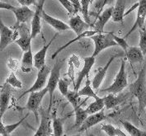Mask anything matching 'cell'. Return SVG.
<instances>
[{
  "instance_id": "6da1fadb",
  "label": "cell",
  "mask_w": 146,
  "mask_h": 136,
  "mask_svg": "<svg viewBox=\"0 0 146 136\" xmlns=\"http://www.w3.org/2000/svg\"><path fill=\"white\" fill-rule=\"evenodd\" d=\"M131 94L138 99L139 110L143 111L146 107V79L145 66L142 68L139 74L138 78L130 86Z\"/></svg>"
},
{
  "instance_id": "7a4b0ae2",
  "label": "cell",
  "mask_w": 146,
  "mask_h": 136,
  "mask_svg": "<svg viewBox=\"0 0 146 136\" xmlns=\"http://www.w3.org/2000/svg\"><path fill=\"white\" fill-rule=\"evenodd\" d=\"M94 42V51L92 52V56L96 57L105 49L109 47L116 46L117 44L112 37L111 32H101L96 33L90 36Z\"/></svg>"
},
{
  "instance_id": "3957f363",
  "label": "cell",
  "mask_w": 146,
  "mask_h": 136,
  "mask_svg": "<svg viewBox=\"0 0 146 136\" xmlns=\"http://www.w3.org/2000/svg\"><path fill=\"white\" fill-rule=\"evenodd\" d=\"M128 86V77L125 71V62L124 60H121V64L119 72L115 76L113 83L108 88L102 89V92H106L109 93H120Z\"/></svg>"
},
{
  "instance_id": "277c9868",
  "label": "cell",
  "mask_w": 146,
  "mask_h": 136,
  "mask_svg": "<svg viewBox=\"0 0 146 136\" xmlns=\"http://www.w3.org/2000/svg\"><path fill=\"white\" fill-rule=\"evenodd\" d=\"M62 64H63V61L56 62V64H54V66L50 73V75H49L48 80H47V83H46V88L48 91L49 95H50V105H49L48 110H47V111L49 113H50V111L52 108L54 92L56 89V88L58 86V82L60 78V69L62 68Z\"/></svg>"
},
{
  "instance_id": "5b68a950",
  "label": "cell",
  "mask_w": 146,
  "mask_h": 136,
  "mask_svg": "<svg viewBox=\"0 0 146 136\" xmlns=\"http://www.w3.org/2000/svg\"><path fill=\"white\" fill-rule=\"evenodd\" d=\"M48 92V91L45 87L43 89L40 91H36V92H31L29 94V98L28 101L27 102V105L25 106V109L32 111L36 119V121H39L38 114H39V109L40 107L42 100L44 98V97L46 95V93Z\"/></svg>"
},
{
  "instance_id": "8992f818",
  "label": "cell",
  "mask_w": 146,
  "mask_h": 136,
  "mask_svg": "<svg viewBox=\"0 0 146 136\" xmlns=\"http://www.w3.org/2000/svg\"><path fill=\"white\" fill-rule=\"evenodd\" d=\"M38 70L39 72L38 74H37V77H36V79L34 84L31 86L28 90L24 92L22 95H20L19 96V99L23 98V96L27 95V93H30L31 92L41 90L46 86L47 80H48V78H49V75H50V73L51 71V68H50V67L49 65L45 64L42 68H40Z\"/></svg>"
},
{
  "instance_id": "52a82bcc",
  "label": "cell",
  "mask_w": 146,
  "mask_h": 136,
  "mask_svg": "<svg viewBox=\"0 0 146 136\" xmlns=\"http://www.w3.org/2000/svg\"><path fill=\"white\" fill-rule=\"evenodd\" d=\"M18 31L17 29H10L0 17V51L3 50L8 45L14 42L17 38Z\"/></svg>"
},
{
  "instance_id": "ba28073f",
  "label": "cell",
  "mask_w": 146,
  "mask_h": 136,
  "mask_svg": "<svg viewBox=\"0 0 146 136\" xmlns=\"http://www.w3.org/2000/svg\"><path fill=\"white\" fill-rule=\"evenodd\" d=\"M16 29L18 31V35L20 36L18 39H16L14 43H16L25 52L31 48L32 39L31 37V31L27 27L26 23L20 24Z\"/></svg>"
},
{
  "instance_id": "9c48e42d",
  "label": "cell",
  "mask_w": 146,
  "mask_h": 136,
  "mask_svg": "<svg viewBox=\"0 0 146 136\" xmlns=\"http://www.w3.org/2000/svg\"><path fill=\"white\" fill-rule=\"evenodd\" d=\"M137 8L138 9H137L136 18H135V23L130 29V31L125 36V37H124L125 39H126L135 30H138L139 28L145 27V22L146 19V0H139L138 2Z\"/></svg>"
},
{
  "instance_id": "30bf717a",
  "label": "cell",
  "mask_w": 146,
  "mask_h": 136,
  "mask_svg": "<svg viewBox=\"0 0 146 136\" xmlns=\"http://www.w3.org/2000/svg\"><path fill=\"white\" fill-rule=\"evenodd\" d=\"M44 3L45 0H40L39 3L36 4V9L34 12V15L31 20V37L32 40L41 32V13L43 10Z\"/></svg>"
},
{
  "instance_id": "8fae6325",
  "label": "cell",
  "mask_w": 146,
  "mask_h": 136,
  "mask_svg": "<svg viewBox=\"0 0 146 136\" xmlns=\"http://www.w3.org/2000/svg\"><path fill=\"white\" fill-rule=\"evenodd\" d=\"M106 118H107V115L104 113L103 109L96 113L88 115V117L85 119V121L83 122V124L78 127V132H80V133L84 132L92 126L102 122L104 120H106Z\"/></svg>"
},
{
  "instance_id": "7c38bea8",
  "label": "cell",
  "mask_w": 146,
  "mask_h": 136,
  "mask_svg": "<svg viewBox=\"0 0 146 136\" xmlns=\"http://www.w3.org/2000/svg\"><path fill=\"white\" fill-rule=\"evenodd\" d=\"M13 87H11L8 83H5L0 91V118L2 119L3 115L8 110L11 96L13 92Z\"/></svg>"
},
{
  "instance_id": "4fadbf2b",
  "label": "cell",
  "mask_w": 146,
  "mask_h": 136,
  "mask_svg": "<svg viewBox=\"0 0 146 136\" xmlns=\"http://www.w3.org/2000/svg\"><path fill=\"white\" fill-rule=\"evenodd\" d=\"M13 12L15 14L16 19H17V22H16L15 26L13 27V29H16L22 23H28L34 15V12L27 6H21L18 8L15 7L14 9L13 10Z\"/></svg>"
},
{
  "instance_id": "5bb4252c",
  "label": "cell",
  "mask_w": 146,
  "mask_h": 136,
  "mask_svg": "<svg viewBox=\"0 0 146 136\" xmlns=\"http://www.w3.org/2000/svg\"><path fill=\"white\" fill-rule=\"evenodd\" d=\"M120 56H122V54H113L112 56L110 57L109 60L108 61V63L106 64L105 66L98 68L97 74H95L93 79H92V88H93V89H98L99 88L101 84L103 82V80H104V78L106 77V74H107V72H108L109 67L111 66V64H112V62L114 61L115 58L116 57H120Z\"/></svg>"
},
{
  "instance_id": "9a60e30c",
  "label": "cell",
  "mask_w": 146,
  "mask_h": 136,
  "mask_svg": "<svg viewBox=\"0 0 146 136\" xmlns=\"http://www.w3.org/2000/svg\"><path fill=\"white\" fill-rule=\"evenodd\" d=\"M39 113L40 115V123L36 132L34 136H46L52 135L50 129V113L44 111L43 109H39Z\"/></svg>"
},
{
  "instance_id": "2e32d148",
  "label": "cell",
  "mask_w": 146,
  "mask_h": 136,
  "mask_svg": "<svg viewBox=\"0 0 146 136\" xmlns=\"http://www.w3.org/2000/svg\"><path fill=\"white\" fill-rule=\"evenodd\" d=\"M95 64V57L93 56H89V57H86L84 58V66L81 69V71L78 72V74L77 81L75 83L74 85V90L78 91L79 90V87L81 86V83L83 82L84 78H86L87 76L89 74V72L91 70V68H92V66L94 65Z\"/></svg>"
},
{
  "instance_id": "e0dca14e",
  "label": "cell",
  "mask_w": 146,
  "mask_h": 136,
  "mask_svg": "<svg viewBox=\"0 0 146 136\" xmlns=\"http://www.w3.org/2000/svg\"><path fill=\"white\" fill-rule=\"evenodd\" d=\"M58 35H59V32L55 33L53 38H51L50 40L49 41V43L46 44L39 50L37 53H36L34 54L33 59H34V67L35 68H37V69H40V68H42L46 64V54H47V51H48L50 45L53 43V41L58 36Z\"/></svg>"
},
{
  "instance_id": "ac0fdd59",
  "label": "cell",
  "mask_w": 146,
  "mask_h": 136,
  "mask_svg": "<svg viewBox=\"0 0 146 136\" xmlns=\"http://www.w3.org/2000/svg\"><path fill=\"white\" fill-rule=\"evenodd\" d=\"M41 17L47 24H49L50 27H52L58 32L68 31L70 29L69 24H66L65 23L62 22L61 20H59L52 16L49 15L46 12L44 11V9L42 10V13H41Z\"/></svg>"
},
{
  "instance_id": "d6986e66",
  "label": "cell",
  "mask_w": 146,
  "mask_h": 136,
  "mask_svg": "<svg viewBox=\"0 0 146 136\" xmlns=\"http://www.w3.org/2000/svg\"><path fill=\"white\" fill-rule=\"evenodd\" d=\"M69 26L71 30L74 31V33L76 35H79L82 32H84V31L88 30L90 27L89 23H86L84 18H82L78 14H75L73 16L69 21Z\"/></svg>"
},
{
  "instance_id": "ffe728a7",
  "label": "cell",
  "mask_w": 146,
  "mask_h": 136,
  "mask_svg": "<svg viewBox=\"0 0 146 136\" xmlns=\"http://www.w3.org/2000/svg\"><path fill=\"white\" fill-rule=\"evenodd\" d=\"M112 10H113V7H109V8H106L105 10H103L102 12V13L98 16L97 22L95 23V25H94L95 31H97L98 33L104 32L105 25L111 18Z\"/></svg>"
},
{
  "instance_id": "44dd1931",
  "label": "cell",
  "mask_w": 146,
  "mask_h": 136,
  "mask_svg": "<svg viewBox=\"0 0 146 136\" xmlns=\"http://www.w3.org/2000/svg\"><path fill=\"white\" fill-rule=\"evenodd\" d=\"M125 56L131 65L135 64H141L144 61L145 55L143 54L140 49L136 46H129L125 50Z\"/></svg>"
},
{
  "instance_id": "7402d4cb",
  "label": "cell",
  "mask_w": 146,
  "mask_h": 136,
  "mask_svg": "<svg viewBox=\"0 0 146 136\" xmlns=\"http://www.w3.org/2000/svg\"><path fill=\"white\" fill-rule=\"evenodd\" d=\"M118 93H109L107 97H104V107L109 110L115 108L121 105L125 101V96L122 94L117 95Z\"/></svg>"
},
{
  "instance_id": "603a6c76",
  "label": "cell",
  "mask_w": 146,
  "mask_h": 136,
  "mask_svg": "<svg viewBox=\"0 0 146 136\" xmlns=\"http://www.w3.org/2000/svg\"><path fill=\"white\" fill-rule=\"evenodd\" d=\"M126 0H116L115 5L113 7L111 19L115 23L122 22L125 17Z\"/></svg>"
},
{
  "instance_id": "cb8c5ba5",
  "label": "cell",
  "mask_w": 146,
  "mask_h": 136,
  "mask_svg": "<svg viewBox=\"0 0 146 136\" xmlns=\"http://www.w3.org/2000/svg\"><path fill=\"white\" fill-rule=\"evenodd\" d=\"M34 66V59L31 51V48L25 51L23 54L22 62L20 64V69L23 73H31Z\"/></svg>"
},
{
  "instance_id": "d4e9b609",
  "label": "cell",
  "mask_w": 146,
  "mask_h": 136,
  "mask_svg": "<svg viewBox=\"0 0 146 136\" xmlns=\"http://www.w3.org/2000/svg\"><path fill=\"white\" fill-rule=\"evenodd\" d=\"M96 33H98V31H88V30H86L84 31V32H82L81 34H79V35H78L77 37L74 38V39H73V40H69L68 43H66L65 45H62L61 47H60L55 52H54L52 55H51V58L52 59H54L59 54L62 52L64 50H65L66 48H68L69 45H71L73 43H74L75 41H77L78 40H81V39H84V38H87V37H90V36H93L94 34H96Z\"/></svg>"
},
{
  "instance_id": "484cf974",
  "label": "cell",
  "mask_w": 146,
  "mask_h": 136,
  "mask_svg": "<svg viewBox=\"0 0 146 136\" xmlns=\"http://www.w3.org/2000/svg\"><path fill=\"white\" fill-rule=\"evenodd\" d=\"M86 78H87V80H86L84 87L83 88H81L80 90L78 91V97H88V98H94V100L98 99L99 97L96 94V92H94V89L91 86V81H90L89 74Z\"/></svg>"
},
{
  "instance_id": "4316f807",
  "label": "cell",
  "mask_w": 146,
  "mask_h": 136,
  "mask_svg": "<svg viewBox=\"0 0 146 136\" xmlns=\"http://www.w3.org/2000/svg\"><path fill=\"white\" fill-rule=\"evenodd\" d=\"M74 114H75V123H74V125L73 126L74 128H76V127H79L83 122L85 121V119L88 117V114L86 111L85 109L82 108L81 105H77L75 107H74Z\"/></svg>"
},
{
  "instance_id": "83f0119b",
  "label": "cell",
  "mask_w": 146,
  "mask_h": 136,
  "mask_svg": "<svg viewBox=\"0 0 146 136\" xmlns=\"http://www.w3.org/2000/svg\"><path fill=\"white\" fill-rule=\"evenodd\" d=\"M64 120L56 116V111L54 112L53 116V133L52 135L54 136H61L64 135Z\"/></svg>"
},
{
  "instance_id": "f1b7e54d",
  "label": "cell",
  "mask_w": 146,
  "mask_h": 136,
  "mask_svg": "<svg viewBox=\"0 0 146 136\" xmlns=\"http://www.w3.org/2000/svg\"><path fill=\"white\" fill-rule=\"evenodd\" d=\"M124 129L126 130V132L131 136H146V131L141 130L136 126H135L133 124H131L128 121H122L121 122Z\"/></svg>"
},
{
  "instance_id": "f546056e",
  "label": "cell",
  "mask_w": 146,
  "mask_h": 136,
  "mask_svg": "<svg viewBox=\"0 0 146 136\" xmlns=\"http://www.w3.org/2000/svg\"><path fill=\"white\" fill-rule=\"evenodd\" d=\"M103 108H104V99L103 98H98V99H95V101L92 102L85 110L88 115H90L100 111Z\"/></svg>"
},
{
  "instance_id": "4dcf8cb0",
  "label": "cell",
  "mask_w": 146,
  "mask_h": 136,
  "mask_svg": "<svg viewBox=\"0 0 146 136\" xmlns=\"http://www.w3.org/2000/svg\"><path fill=\"white\" fill-rule=\"evenodd\" d=\"M101 130L104 131L109 136H125V134L120 129L115 128L112 125L104 124L101 125Z\"/></svg>"
},
{
  "instance_id": "1f68e13d",
  "label": "cell",
  "mask_w": 146,
  "mask_h": 136,
  "mask_svg": "<svg viewBox=\"0 0 146 136\" xmlns=\"http://www.w3.org/2000/svg\"><path fill=\"white\" fill-rule=\"evenodd\" d=\"M139 48L142 51L144 55H146V29L145 27L139 28Z\"/></svg>"
},
{
  "instance_id": "d6a6232c",
  "label": "cell",
  "mask_w": 146,
  "mask_h": 136,
  "mask_svg": "<svg viewBox=\"0 0 146 136\" xmlns=\"http://www.w3.org/2000/svg\"><path fill=\"white\" fill-rule=\"evenodd\" d=\"M91 3V0H80V4H81V10L80 12L82 13L84 20L86 23L90 24V18H89V12L88 8Z\"/></svg>"
},
{
  "instance_id": "836d02e7",
  "label": "cell",
  "mask_w": 146,
  "mask_h": 136,
  "mask_svg": "<svg viewBox=\"0 0 146 136\" xmlns=\"http://www.w3.org/2000/svg\"><path fill=\"white\" fill-rule=\"evenodd\" d=\"M6 83H8L13 88H19V89H21L23 88V83L17 78L15 73L13 71H12V73L9 74L8 78L6 79Z\"/></svg>"
},
{
  "instance_id": "e575fe53",
  "label": "cell",
  "mask_w": 146,
  "mask_h": 136,
  "mask_svg": "<svg viewBox=\"0 0 146 136\" xmlns=\"http://www.w3.org/2000/svg\"><path fill=\"white\" fill-rule=\"evenodd\" d=\"M29 115V113L27 114V115H25L24 117H23L20 121H18L17 122H16L14 124H11V125H4V135L3 136H8L10 135L22 123H23L24 120Z\"/></svg>"
},
{
  "instance_id": "d590c367",
  "label": "cell",
  "mask_w": 146,
  "mask_h": 136,
  "mask_svg": "<svg viewBox=\"0 0 146 136\" xmlns=\"http://www.w3.org/2000/svg\"><path fill=\"white\" fill-rule=\"evenodd\" d=\"M64 97H65V98H67V100L69 101V102L72 105L73 107H75L77 105H78L79 97L78 96V92L76 91L69 90Z\"/></svg>"
},
{
  "instance_id": "8d00e7d4",
  "label": "cell",
  "mask_w": 146,
  "mask_h": 136,
  "mask_svg": "<svg viewBox=\"0 0 146 136\" xmlns=\"http://www.w3.org/2000/svg\"><path fill=\"white\" fill-rule=\"evenodd\" d=\"M70 81L65 79V78H60L59 82H58V88H59V90L60 92L62 95L64 97L66 95V93L68 92L69 91V86Z\"/></svg>"
},
{
  "instance_id": "74e56055",
  "label": "cell",
  "mask_w": 146,
  "mask_h": 136,
  "mask_svg": "<svg viewBox=\"0 0 146 136\" xmlns=\"http://www.w3.org/2000/svg\"><path fill=\"white\" fill-rule=\"evenodd\" d=\"M111 35H112V37L114 39V40L116 42L117 45L121 46L124 50H125L129 47V45H128V43H127V41H126V40H125V38L119 37V36H115V34L112 33V32H111Z\"/></svg>"
},
{
  "instance_id": "f35d334b",
  "label": "cell",
  "mask_w": 146,
  "mask_h": 136,
  "mask_svg": "<svg viewBox=\"0 0 146 136\" xmlns=\"http://www.w3.org/2000/svg\"><path fill=\"white\" fill-rule=\"evenodd\" d=\"M7 64H8V67L12 71L15 72L17 70H18L20 68V64H19V62L15 60V59H13L11 57H9L7 61Z\"/></svg>"
},
{
  "instance_id": "ab89813d",
  "label": "cell",
  "mask_w": 146,
  "mask_h": 136,
  "mask_svg": "<svg viewBox=\"0 0 146 136\" xmlns=\"http://www.w3.org/2000/svg\"><path fill=\"white\" fill-rule=\"evenodd\" d=\"M70 15H74V6L69 0H58Z\"/></svg>"
},
{
  "instance_id": "60d3db41",
  "label": "cell",
  "mask_w": 146,
  "mask_h": 136,
  "mask_svg": "<svg viewBox=\"0 0 146 136\" xmlns=\"http://www.w3.org/2000/svg\"><path fill=\"white\" fill-rule=\"evenodd\" d=\"M71 2V3L74 6V15L78 14V12H80L81 10V4H80V1L79 0H69Z\"/></svg>"
},
{
  "instance_id": "b9f144b4",
  "label": "cell",
  "mask_w": 146,
  "mask_h": 136,
  "mask_svg": "<svg viewBox=\"0 0 146 136\" xmlns=\"http://www.w3.org/2000/svg\"><path fill=\"white\" fill-rule=\"evenodd\" d=\"M14 6L9 4L8 3H5L3 1H0V9H5V10H10L13 11L14 9Z\"/></svg>"
},
{
  "instance_id": "7bdbcfd3",
  "label": "cell",
  "mask_w": 146,
  "mask_h": 136,
  "mask_svg": "<svg viewBox=\"0 0 146 136\" xmlns=\"http://www.w3.org/2000/svg\"><path fill=\"white\" fill-rule=\"evenodd\" d=\"M37 4V0H25V5L29 7L31 5H36Z\"/></svg>"
},
{
  "instance_id": "ee69618b",
  "label": "cell",
  "mask_w": 146,
  "mask_h": 136,
  "mask_svg": "<svg viewBox=\"0 0 146 136\" xmlns=\"http://www.w3.org/2000/svg\"><path fill=\"white\" fill-rule=\"evenodd\" d=\"M0 135H4V125L3 124V122L0 120Z\"/></svg>"
},
{
  "instance_id": "f6af8a7d",
  "label": "cell",
  "mask_w": 146,
  "mask_h": 136,
  "mask_svg": "<svg viewBox=\"0 0 146 136\" xmlns=\"http://www.w3.org/2000/svg\"><path fill=\"white\" fill-rule=\"evenodd\" d=\"M18 2V3H20V5L22 6H26L25 5V0H17Z\"/></svg>"
},
{
  "instance_id": "bcb514c9",
  "label": "cell",
  "mask_w": 146,
  "mask_h": 136,
  "mask_svg": "<svg viewBox=\"0 0 146 136\" xmlns=\"http://www.w3.org/2000/svg\"><path fill=\"white\" fill-rule=\"evenodd\" d=\"M0 1H3V2H5V3H8V0H0Z\"/></svg>"
},
{
  "instance_id": "7dc6e473",
  "label": "cell",
  "mask_w": 146,
  "mask_h": 136,
  "mask_svg": "<svg viewBox=\"0 0 146 136\" xmlns=\"http://www.w3.org/2000/svg\"><path fill=\"white\" fill-rule=\"evenodd\" d=\"M94 1H95V0H91V3H93Z\"/></svg>"
},
{
  "instance_id": "c3c4849f",
  "label": "cell",
  "mask_w": 146,
  "mask_h": 136,
  "mask_svg": "<svg viewBox=\"0 0 146 136\" xmlns=\"http://www.w3.org/2000/svg\"><path fill=\"white\" fill-rule=\"evenodd\" d=\"M3 86V85H2ZM2 86H0V91H1V88H2Z\"/></svg>"
},
{
  "instance_id": "681fc988",
  "label": "cell",
  "mask_w": 146,
  "mask_h": 136,
  "mask_svg": "<svg viewBox=\"0 0 146 136\" xmlns=\"http://www.w3.org/2000/svg\"><path fill=\"white\" fill-rule=\"evenodd\" d=\"M0 120H1V118H0Z\"/></svg>"
}]
</instances>
